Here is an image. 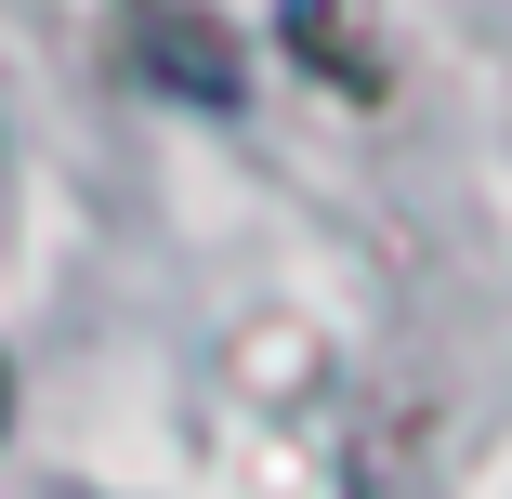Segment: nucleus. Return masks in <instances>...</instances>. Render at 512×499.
<instances>
[{"instance_id":"1","label":"nucleus","mask_w":512,"mask_h":499,"mask_svg":"<svg viewBox=\"0 0 512 499\" xmlns=\"http://www.w3.org/2000/svg\"><path fill=\"white\" fill-rule=\"evenodd\" d=\"M119 14H132V66H145L158 92H184V106H211V119L250 92L237 40H224L211 14H197V0H119Z\"/></svg>"},{"instance_id":"2","label":"nucleus","mask_w":512,"mask_h":499,"mask_svg":"<svg viewBox=\"0 0 512 499\" xmlns=\"http://www.w3.org/2000/svg\"><path fill=\"white\" fill-rule=\"evenodd\" d=\"M276 14H289V53L316 66V79H342V92H381V53L355 40V14H342V0H276Z\"/></svg>"},{"instance_id":"3","label":"nucleus","mask_w":512,"mask_h":499,"mask_svg":"<svg viewBox=\"0 0 512 499\" xmlns=\"http://www.w3.org/2000/svg\"><path fill=\"white\" fill-rule=\"evenodd\" d=\"M0 434H14V368H0Z\"/></svg>"}]
</instances>
